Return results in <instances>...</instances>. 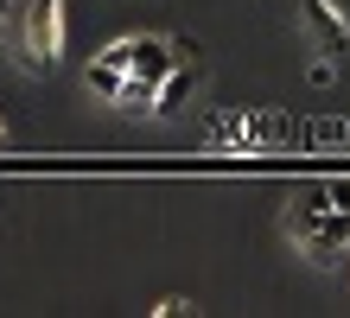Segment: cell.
I'll use <instances>...</instances> for the list:
<instances>
[{
  "label": "cell",
  "mask_w": 350,
  "mask_h": 318,
  "mask_svg": "<svg viewBox=\"0 0 350 318\" xmlns=\"http://www.w3.org/2000/svg\"><path fill=\"white\" fill-rule=\"evenodd\" d=\"M13 51H19V70L51 77L57 70V51H64V0H26Z\"/></svg>",
  "instance_id": "obj_1"
},
{
  "label": "cell",
  "mask_w": 350,
  "mask_h": 318,
  "mask_svg": "<svg viewBox=\"0 0 350 318\" xmlns=\"http://www.w3.org/2000/svg\"><path fill=\"white\" fill-rule=\"evenodd\" d=\"M293 242L306 261H319V267H332L338 254L350 248V204H306L299 217H293Z\"/></svg>",
  "instance_id": "obj_2"
},
{
  "label": "cell",
  "mask_w": 350,
  "mask_h": 318,
  "mask_svg": "<svg viewBox=\"0 0 350 318\" xmlns=\"http://www.w3.org/2000/svg\"><path fill=\"white\" fill-rule=\"evenodd\" d=\"M198 51H185L166 77H159V90H153V102H147V115H159V121H172V115H185V102H191V90H198Z\"/></svg>",
  "instance_id": "obj_3"
},
{
  "label": "cell",
  "mask_w": 350,
  "mask_h": 318,
  "mask_svg": "<svg viewBox=\"0 0 350 318\" xmlns=\"http://www.w3.org/2000/svg\"><path fill=\"white\" fill-rule=\"evenodd\" d=\"M306 32H312L319 57H344V45H350V19L332 0H306Z\"/></svg>",
  "instance_id": "obj_4"
},
{
  "label": "cell",
  "mask_w": 350,
  "mask_h": 318,
  "mask_svg": "<svg viewBox=\"0 0 350 318\" xmlns=\"http://www.w3.org/2000/svg\"><path fill=\"white\" fill-rule=\"evenodd\" d=\"M83 83H90V96L115 102V96H121V83H128V38H115V45L102 51L90 70H83Z\"/></svg>",
  "instance_id": "obj_5"
},
{
  "label": "cell",
  "mask_w": 350,
  "mask_h": 318,
  "mask_svg": "<svg viewBox=\"0 0 350 318\" xmlns=\"http://www.w3.org/2000/svg\"><path fill=\"white\" fill-rule=\"evenodd\" d=\"M0 19H7V0H0Z\"/></svg>",
  "instance_id": "obj_6"
},
{
  "label": "cell",
  "mask_w": 350,
  "mask_h": 318,
  "mask_svg": "<svg viewBox=\"0 0 350 318\" xmlns=\"http://www.w3.org/2000/svg\"><path fill=\"white\" fill-rule=\"evenodd\" d=\"M0 140H7V127H0Z\"/></svg>",
  "instance_id": "obj_7"
}]
</instances>
